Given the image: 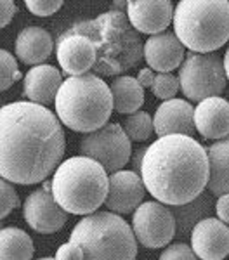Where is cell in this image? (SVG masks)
<instances>
[{"label": "cell", "instance_id": "cell-1", "mask_svg": "<svg viewBox=\"0 0 229 260\" xmlns=\"http://www.w3.org/2000/svg\"><path fill=\"white\" fill-rule=\"evenodd\" d=\"M61 120L45 106L16 101L0 111V175L21 186L45 182L62 163Z\"/></svg>", "mask_w": 229, "mask_h": 260}, {"label": "cell", "instance_id": "cell-2", "mask_svg": "<svg viewBox=\"0 0 229 260\" xmlns=\"http://www.w3.org/2000/svg\"><path fill=\"white\" fill-rule=\"evenodd\" d=\"M141 177L149 194L167 207L189 203L208 184L207 149L191 136L158 137L148 146Z\"/></svg>", "mask_w": 229, "mask_h": 260}, {"label": "cell", "instance_id": "cell-3", "mask_svg": "<svg viewBox=\"0 0 229 260\" xmlns=\"http://www.w3.org/2000/svg\"><path fill=\"white\" fill-rule=\"evenodd\" d=\"M92 40L97 59L92 73L97 77H122L144 59V44L127 12L110 9L94 19L78 21L64 31Z\"/></svg>", "mask_w": 229, "mask_h": 260}, {"label": "cell", "instance_id": "cell-4", "mask_svg": "<svg viewBox=\"0 0 229 260\" xmlns=\"http://www.w3.org/2000/svg\"><path fill=\"white\" fill-rule=\"evenodd\" d=\"M54 104L61 123L82 134L104 127L115 110L111 89L94 73L66 78Z\"/></svg>", "mask_w": 229, "mask_h": 260}, {"label": "cell", "instance_id": "cell-5", "mask_svg": "<svg viewBox=\"0 0 229 260\" xmlns=\"http://www.w3.org/2000/svg\"><path fill=\"white\" fill-rule=\"evenodd\" d=\"M110 187L108 172L87 156H72L52 175V194L64 212L90 215L104 205Z\"/></svg>", "mask_w": 229, "mask_h": 260}, {"label": "cell", "instance_id": "cell-6", "mask_svg": "<svg viewBox=\"0 0 229 260\" xmlns=\"http://www.w3.org/2000/svg\"><path fill=\"white\" fill-rule=\"evenodd\" d=\"M172 24L177 39L191 52H215L229 40V2L181 0Z\"/></svg>", "mask_w": 229, "mask_h": 260}, {"label": "cell", "instance_id": "cell-7", "mask_svg": "<svg viewBox=\"0 0 229 260\" xmlns=\"http://www.w3.org/2000/svg\"><path fill=\"white\" fill-rule=\"evenodd\" d=\"M70 241L82 246L85 260H136L137 257L132 225L113 212L85 215L73 228Z\"/></svg>", "mask_w": 229, "mask_h": 260}, {"label": "cell", "instance_id": "cell-8", "mask_svg": "<svg viewBox=\"0 0 229 260\" xmlns=\"http://www.w3.org/2000/svg\"><path fill=\"white\" fill-rule=\"evenodd\" d=\"M227 75L224 57L215 52H189L179 68L181 90L191 103H202L208 98H217L226 90Z\"/></svg>", "mask_w": 229, "mask_h": 260}, {"label": "cell", "instance_id": "cell-9", "mask_svg": "<svg viewBox=\"0 0 229 260\" xmlns=\"http://www.w3.org/2000/svg\"><path fill=\"white\" fill-rule=\"evenodd\" d=\"M80 154L95 160L111 175L130 161L132 141L120 123H106L82 137Z\"/></svg>", "mask_w": 229, "mask_h": 260}, {"label": "cell", "instance_id": "cell-10", "mask_svg": "<svg viewBox=\"0 0 229 260\" xmlns=\"http://www.w3.org/2000/svg\"><path fill=\"white\" fill-rule=\"evenodd\" d=\"M132 231L146 248H163L177 234L176 217L170 207L160 201H144L132 215Z\"/></svg>", "mask_w": 229, "mask_h": 260}, {"label": "cell", "instance_id": "cell-11", "mask_svg": "<svg viewBox=\"0 0 229 260\" xmlns=\"http://www.w3.org/2000/svg\"><path fill=\"white\" fill-rule=\"evenodd\" d=\"M23 217L28 225L40 234L57 233L68 222V212L62 210L52 194V182H44V186L26 196Z\"/></svg>", "mask_w": 229, "mask_h": 260}, {"label": "cell", "instance_id": "cell-12", "mask_svg": "<svg viewBox=\"0 0 229 260\" xmlns=\"http://www.w3.org/2000/svg\"><path fill=\"white\" fill-rule=\"evenodd\" d=\"M146 186L143 177L132 170H120L110 175V187L104 205L108 212L125 215L136 212L144 203Z\"/></svg>", "mask_w": 229, "mask_h": 260}, {"label": "cell", "instance_id": "cell-13", "mask_svg": "<svg viewBox=\"0 0 229 260\" xmlns=\"http://www.w3.org/2000/svg\"><path fill=\"white\" fill-rule=\"evenodd\" d=\"M191 248L202 260H224L229 255V225L217 217L200 220L191 231Z\"/></svg>", "mask_w": 229, "mask_h": 260}, {"label": "cell", "instance_id": "cell-14", "mask_svg": "<svg viewBox=\"0 0 229 260\" xmlns=\"http://www.w3.org/2000/svg\"><path fill=\"white\" fill-rule=\"evenodd\" d=\"M174 6L170 0H130L127 4V18L139 33L160 35L174 21Z\"/></svg>", "mask_w": 229, "mask_h": 260}, {"label": "cell", "instance_id": "cell-15", "mask_svg": "<svg viewBox=\"0 0 229 260\" xmlns=\"http://www.w3.org/2000/svg\"><path fill=\"white\" fill-rule=\"evenodd\" d=\"M56 56L61 70L70 77L87 75L90 70H94L97 59L92 40L83 35H66V33H61L57 39Z\"/></svg>", "mask_w": 229, "mask_h": 260}, {"label": "cell", "instance_id": "cell-16", "mask_svg": "<svg viewBox=\"0 0 229 260\" xmlns=\"http://www.w3.org/2000/svg\"><path fill=\"white\" fill-rule=\"evenodd\" d=\"M155 134L158 137L165 136H191L197 132L194 125V108L184 99L163 101L156 108L153 116Z\"/></svg>", "mask_w": 229, "mask_h": 260}, {"label": "cell", "instance_id": "cell-17", "mask_svg": "<svg viewBox=\"0 0 229 260\" xmlns=\"http://www.w3.org/2000/svg\"><path fill=\"white\" fill-rule=\"evenodd\" d=\"M186 59V47L176 33H160L144 42V61L148 68L158 73H172L181 68Z\"/></svg>", "mask_w": 229, "mask_h": 260}, {"label": "cell", "instance_id": "cell-18", "mask_svg": "<svg viewBox=\"0 0 229 260\" xmlns=\"http://www.w3.org/2000/svg\"><path fill=\"white\" fill-rule=\"evenodd\" d=\"M62 85V75L51 64H39L28 70L23 78V94L30 103L47 108L56 103L57 92Z\"/></svg>", "mask_w": 229, "mask_h": 260}, {"label": "cell", "instance_id": "cell-19", "mask_svg": "<svg viewBox=\"0 0 229 260\" xmlns=\"http://www.w3.org/2000/svg\"><path fill=\"white\" fill-rule=\"evenodd\" d=\"M197 132L205 139L220 141L229 136V101L224 98H208L194 108Z\"/></svg>", "mask_w": 229, "mask_h": 260}, {"label": "cell", "instance_id": "cell-20", "mask_svg": "<svg viewBox=\"0 0 229 260\" xmlns=\"http://www.w3.org/2000/svg\"><path fill=\"white\" fill-rule=\"evenodd\" d=\"M54 49L51 33L40 26H26L18 33L16 39V56L21 62L31 66L44 64Z\"/></svg>", "mask_w": 229, "mask_h": 260}, {"label": "cell", "instance_id": "cell-21", "mask_svg": "<svg viewBox=\"0 0 229 260\" xmlns=\"http://www.w3.org/2000/svg\"><path fill=\"white\" fill-rule=\"evenodd\" d=\"M170 210H172L174 217H176L177 236H191V231L194 229V225L200 220L212 217V213L215 212V200L214 194L203 191L193 201L184 205H174V207H170Z\"/></svg>", "mask_w": 229, "mask_h": 260}, {"label": "cell", "instance_id": "cell-22", "mask_svg": "<svg viewBox=\"0 0 229 260\" xmlns=\"http://www.w3.org/2000/svg\"><path fill=\"white\" fill-rule=\"evenodd\" d=\"M210 177L207 189L214 196L229 194V136L207 148Z\"/></svg>", "mask_w": 229, "mask_h": 260}, {"label": "cell", "instance_id": "cell-23", "mask_svg": "<svg viewBox=\"0 0 229 260\" xmlns=\"http://www.w3.org/2000/svg\"><path fill=\"white\" fill-rule=\"evenodd\" d=\"M110 89L113 94L115 111L120 115H132L139 111L144 104V89L134 77L128 75L116 77L110 83Z\"/></svg>", "mask_w": 229, "mask_h": 260}, {"label": "cell", "instance_id": "cell-24", "mask_svg": "<svg viewBox=\"0 0 229 260\" xmlns=\"http://www.w3.org/2000/svg\"><path fill=\"white\" fill-rule=\"evenodd\" d=\"M0 260H31L35 248L31 238L19 228L0 231Z\"/></svg>", "mask_w": 229, "mask_h": 260}, {"label": "cell", "instance_id": "cell-25", "mask_svg": "<svg viewBox=\"0 0 229 260\" xmlns=\"http://www.w3.org/2000/svg\"><path fill=\"white\" fill-rule=\"evenodd\" d=\"M122 127L125 134L128 136L130 141L136 142H144L151 137V134L155 132V123L153 118L146 111H136L132 115H127V118L122 121Z\"/></svg>", "mask_w": 229, "mask_h": 260}, {"label": "cell", "instance_id": "cell-26", "mask_svg": "<svg viewBox=\"0 0 229 260\" xmlns=\"http://www.w3.org/2000/svg\"><path fill=\"white\" fill-rule=\"evenodd\" d=\"M0 66H2V68H0V89L2 90H7L18 80L24 78L18 68L16 57L12 56L11 52H7L6 49L0 50Z\"/></svg>", "mask_w": 229, "mask_h": 260}, {"label": "cell", "instance_id": "cell-27", "mask_svg": "<svg viewBox=\"0 0 229 260\" xmlns=\"http://www.w3.org/2000/svg\"><path fill=\"white\" fill-rule=\"evenodd\" d=\"M179 89H181L179 77H176V75H172V73H158L151 87L153 94L161 101L176 99Z\"/></svg>", "mask_w": 229, "mask_h": 260}, {"label": "cell", "instance_id": "cell-28", "mask_svg": "<svg viewBox=\"0 0 229 260\" xmlns=\"http://www.w3.org/2000/svg\"><path fill=\"white\" fill-rule=\"evenodd\" d=\"M0 203H2V208H0V215H2V219H6L9 213L14 210V208H18L21 205L19 201V196H18V191L14 189V186H12V182L9 180H4L2 179V184H0Z\"/></svg>", "mask_w": 229, "mask_h": 260}, {"label": "cell", "instance_id": "cell-29", "mask_svg": "<svg viewBox=\"0 0 229 260\" xmlns=\"http://www.w3.org/2000/svg\"><path fill=\"white\" fill-rule=\"evenodd\" d=\"M158 260H198L197 253L186 243H170L167 248L161 251Z\"/></svg>", "mask_w": 229, "mask_h": 260}, {"label": "cell", "instance_id": "cell-30", "mask_svg": "<svg viewBox=\"0 0 229 260\" xmlns=\"http://www.w3.org/2000/svg\"><path fill=\"white\" fill-rule=\"evenodd\" d=\"M24 4H26L28 11H30L33 16H40V18L56 14L62 7L61 0H26Z\"/></svg>", "mask_w": 229, "mask_h": 260}, {"label": "cell", "instance_id": "cell-31", "mask_svg": "<svg viewBox=\"0 0 229 260\" xmlns=\"http://www.w3.org/2000/svg\"><path fill=\"white\" fill-rule=\"evenodd\" d=\"M56 260H85V253H83L82 246L75 241H68L61 245L56 251Z\"/></svg>", "mask_w": 229, "mask_h": 260}, {"label": "cell", "instance_id": "cell-32", "mask_svg": "<svg viewBox=\"0 0 229 260\" xmlns=\"http://www.w3.org/2000/svg\"><path fill=\"white\" fill-rule=\"evenodd\" d=\"M16 14V4L12 0H2L0 2V28H6Z\"/></svg>", "mask_w": 229, "mask_h": 260}, {"label": "cell", "instance_id": "cell-33", "mask_svg": "<svg viewBox=\"0 0 229 260\" xmlns=\"http://www.w3.org/2000/svg\"><path fill=\"white\" fill-rule=\"evenodd\" d=\"M215 213L217 219L229 225V194H222L215 200Z\"/></svg>", "mask_w": 229, "mask_h": 260}, {"label": "cell", "instance_id": "cell-34", "mask_svg": "<svg viewBox=\"0 0 229 260\" xmlns=\"http://www.w3.org/2000/svg\"><path fill=\"white\" fill-rule=\"evenodd\" d=\"M148 151V146H143V148H137L136 151H132V156H130V167L132 172L141 175V170H143V160H144V154Z\"/></svg>", "mask_w": 229, "mask_h": 260}, {"label": "cell", "instance_id": "cell-35", "mask_svg": "<svg viewBox=\"0 0 229 260\" xmlns=\"http://www.w3.org/2000/svg\"><path fill=\"white\" fill-rule=\"evenodd\" d=\"M155 77L156 75L153 73L151 68H143L139 70V73H137V82L143 85V89H151L153 87V82H155Z\"/></svg>", "mask_w": 229, "mask_h": 260}, {"label": "cell", "instance_id": "cell-36", "mask_svg": "<svg viewBox=\"0 0 229 260\" xmlns=\"http://www.w3.org/2000/svg\"><path fill=\"white\" fill-rule=\"evenodd\" d=\"M127 4H128V2H120V0H118V2H113V4H111V7H113L115 11L123 12V9H127Z\"/></svg>", "mask_w": 229, "mask_h": 260}, {"label": "cell", "instance_id": "cell-37", "mask_svg": "<svg viewBox=\"0 0 229 260\" xmlns=\"http://www.w3.org/2000/svg\"><path fill=\"white\" fill-rule=\"evenodd\" d=\"M224 68H226V75H227V80H229V47L224 54Z\"/></svg>", "mask_w": 229, "mask_h": 260}, {"label": "cell", "instance_id": "cell-38", "mask_svg": "<svg viewBox=\"0 0 229 260\" xmlns=\"http://www.w3.org/2000/svg\"><path fill=\"white\" fill-rule=\"evenodd\" d=\"M39 260H56V258H52V257H45V258H39Z\"/></svg>", "mask_w": 229, "mask_h": 260}]
</instances>
